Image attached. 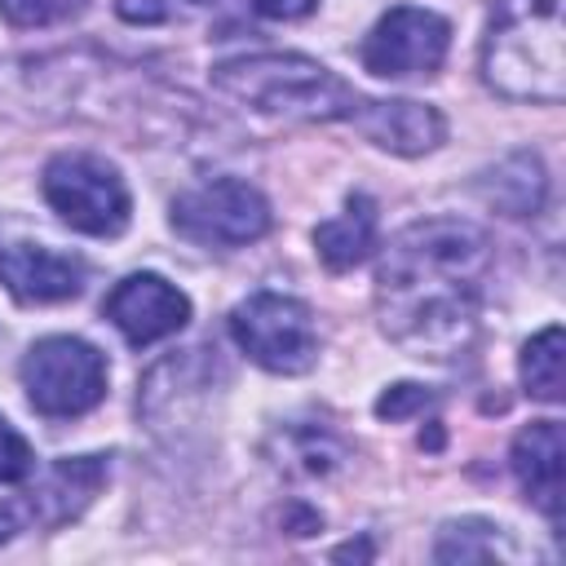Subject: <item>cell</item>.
<instances>
[{
	"label": "cell",
	"mask_w": 566,
	"mask_h": 566,
	"mask_svg": "<svg viewBox=\"0 0 566 566\" xmlns=\"http://www.w3.org/2000/svg\"><path fill=\"white\" fill-rule=\"evenodd\" d=\"M88 9V0H0V18L9 27H57Z\"/></svg>",
	"instance_id": "cell-19"
},
{
	"label": "cell",
	"mask_w": 566,
	"mask_h": 566,
	"mask_svg": "<svg viewBox=\"0 0 566 566\" xmlns=\"http://www.w3.org/2000/svg\"><path fill=\"white\" fill-rule=\"evenodd\" d=\"M367 142H376L380 150H394V155H424L433 150L442 137H447V124L433 106L424 102H407V97H394V102H371L363 97V106L354 111L349 119Z\"/></svg>",
	"instance_id": "cell-12"
},
{
	"label": "cell",
	"mask_w": 566,
	"mask_h": 566,
	"mask_svg": "<svg viewBox=\"0 0 566 566\" xmlns=\"http://www.w3.org/2000/svg\"><path fill=\"white\" fill-rule=\"evenodd\" d=\"M491 239L460 217H429L398 230L376 270V314L385 336L411 358L451 363L469 354L482 314Z\"/></svg>",
	"instance_id": "cell-1"
},
{
	"label": "cell",
	"mask_w": 566,
	"mask_h": 566,
	"mask_svg": "<svg viewBox=\"0 0 566 566\" xmlns=\"http://www.w3.org/2000/svg\"><path fill=\"white\" fill-rule=\"evenodd\" d=\"M172 230L199 248H243L270 230V203L256 186L217 177L172 199Z\"/></svg>",
	"instance_id": "cell-7"
},
{
	"label": "cell",
	"mask_w": 566,
	"mask_h": 566,
	"mask_svg": "<svg viewBox=\"0 0 566 566\" xmlns=\"http://www.w3.org/2000/svg\"><path fill=\"white\" fill-rule=\"evenodd\" d=\"M102 482H106L102 455L53 460L44 469V478L35 482V491H31V517L40 526H62V522H71V517H80L88 509V500L102 491Z\"/></svg>",
	"instance_id": "cell-13"
},
{
	"label": "cell",
	"mask_w": 566,
	"mask_h": 566,
	"mask_svg": "<svg viewBox=\"0 0 566 566\" xmlns=\"http://www.w3.org/2000/svg\"><path fill=\"white\" fill-rule=\"evenodd\" d=\"M566 447H562V424L557 420H531L513 438V473L526 491V500L557 526L562 522V500H566Z\"/></svg>",
	"instance_id": "cell-11"
},
{
	"label": "cell",
	"mask_w": 566,
	"mask_h": 566,
	"mask_svg": "<svg viewBox=\"0 0 566 566\" xmlns=\"http://www.w3.org/2000/svg\"><path fill=\"white\" fill-rule=\"evenodd\" d=\"M482 80L509 102L557 106L566 97L562 0H495L482 40Z\"/></svg>",
	"instance_id": "cell-2"
},
{
	"label": "cell",
	"mask_w": 566,
	"mask_h": 566,
	"mask_svg": "<svg viewBox=\"0 0 566 566\" xmlns=\"http://www.w3.org/2000/svg\"><path fill=\"white\" fill-rule=\"evenodd\" d=\"M40 186H44L49 208L80 234L115 239L128 226V212H133L128 186L115 172V164H106L102 155H84V150L57 155L49 159Z\"/></svg>",
	"instance_id": "cell-5"
},
{
	"label": "cell",
	"mask_w": 566,
	"mask_h": 566,
	"mask_svg": "<svg viewBox=\"0 0 566 566\" xmlns=\"http://www.w3.org/2000/svg\"><path fill=\"white\" fill-rule=\"evenodd\" d=\"M27 402L49 420H71L106 398V358L80 336H44L22 358Z\"/></svg>",
	"instance_id": "cell-4"
},
{
	"label": "cell",
	"mask_w": 566,
	"mask_h": 566,
	"mask_svg": "<svg viewBox=\"0 0 566 566\" xmlns=\"http://www.w3.org/2000/svg\"><path fill=\"white\" fill-rule=\"evenodd\" d=\"M230 336L234 345L274 376L310 371L318 358V332L305 301L283 292H252L230 310Z\"/></svg>",
	"instance_id": "cell-6"
},
{
	"label": "cell",
	"mask_w": 566,
	"mask_h": 566,
	"mask_svg": "<svg viewBox=\"0 0 566 566\" xmlns=\"http://www.w3.org/2000/svg\"><path fill=\"white\" fill-rule=\"evenodd\" d=\"M314 248L327 270H354L376 248V203L367 195H349L340 217L314 226Z\"/></svg>",
	"instance_id": "cell-15"
},
{
	"label": "cell",
	"mask_w": 566,
	"mask_h": 566,
	"mask_svg": "<svg viewBox=\"0 0 566 566\" xmlns=\"http://www.w3.org/2000/svg\"><path fill=\"white\" fill-rule=\"evenodd\" d=\"M420 407H429V394H424L420 385H394L389 394H380L376 416H385V420H402L407 411H420Z\"/></svg>",
	"instance_id": "cell-21"
},
{
	"label": "cell",
	"mask_w": 566,
	"mask_h": 566,
	"mask_svg": "<svg viewBox=\"0 0 566 566\" xmlns=\"http://www.w3.org/2000/svg\"><path fill=\"white\" fill-rule=\"evenodd\" d=\"M115 9H119V18H128V22H164V18L172 13L164 0H115Z\"/></svg>",
	"instance_id": "cell-22"
},
{
	"label": "cell",
	"mask_w": 566,
	"mask_h": 566,
	"mask_svg": "<svg viewBox=\"0 0 566 566\" xmlns=\"http://www.w3.org/2000/svg\"><path fill=\"white\" fill-rule=\"evenodd\" d=\"M482 199L504 212V217H535L539 203H544V190H548V177H544V164L531 155V150H517L509 159H500L491 172H482L478 181Z\"/></svg>",
	"instance_id": "cell-14"
},
{
	"label": "cell",
	"mask_w": 566,
	"mask_h": 566,
	"mask_svg": "<svg viewBox=\"0 0 566 566\" xmlns=\"http://www.w3.org/2000/svg\"><path fill=\"white\" fill-rule=\"evenodd\" d=\"M84 261L66 256L44 243H9L0 252V279L22 305H53L71 301L84 287Z\"/></svg>",
	"instance_id": "cell-10"
},
{
	"label": "cell",
	"mask_w": 566,
	"mask_h": 566,
	"mask_svg": "<svg viewBox=\"0 0 566 566\" xmlns=\"http://www.w3.org/2000/svg\"><path fill=\"white\" fill-rule=\"evenodd\" d=\"M522 385L539 402H557L562 398V327L557 323L526 340V349H522Z\"/></svg>",
	"instance_id": "cell-17"
},
{
	"label": "cell",
	"mask_w": 566,
	"mask_h": 566,
	"mask_svg": "<svg viewBox=\"0 0 566 566\" xmlns=\"http://www.w3.org/2000/svg\"><path fill=\"white\" fill-rule=\"evenodd\" d=\"M447 49H451V22L442 13L398 4L367 31L358 57L380 80H411V75H433Z\"/></svg>",
	"instance_id": "cell-8"
},
{
	"label": "cell",
	"mask_w": 566,
	"mask_h": 566,
	"mask_svg": "<svg viewBox=\"0 0 566 566\" xmlns=\"http://www.w3.org/2000/svg\"><path fill=\"white\" fill-rule=\"evenodd\" d=\"M504 526H491V522H478V517H464V522H451L433 548L438 562H491V557H509V544H504Z\"/></svg>",
	"instance_id": "cell-18"
},
{
	"label": "cell",
	"mask_w": 566,
	"mask_h": 566,
	"mask_svg": "<svg viewBox=\"0 0 566 566\" xmlns=\"http://www.w3.org/2000/svg\"><path fill=\"white\" fill-rule=\"evenodd\" d=\"M345 447L340 438H332L318 424H292L279 433V469L292 478H327L332 469H340Z\"/></svg>",
	"instance_id": "cell-16"
},
{
	"label": "cell",
	"mask_w": 566,
	"mask_h": 566,
	"mask_svg": "<svg viewBox=\"0 0 566 566\" xmlns=\"http://www.w3.org/2000/svg\"><path fill=\"white\" fill-rule=\"evenodd\" d=\"M102 314L119 327V336L128 345L142 349V345H155V340L181 332L190 318V301L181 287H172L159 274H128L111 287Z\"/></svg>",
	"instance_id": "cell-9"
},
{
	"label": "cell",
	"mask_w": 566,
	"mask_h": 566,
	"mask_svg": "<svg viewBox=\"0 0 566 566\" xmlns=\"http://www.w3.org/2000/svg\"><path fill=\"white\" fill-rule=\"evenodd\" d=\"M31 469H35V455H31L27 438L0 416V482H22V478H31Z\"/></svg>",
	"instance_id": "cell-20"
},
{
	"label": "cell",
	"mask_w": 566,
	"mask_h": 566,
	"mask_svg": "<svg viewBox=\"0 0 566 566\" xmlns=\"http://www.w3.org/2000/svg\"><path fill=\"white\" fill-rule=\"evenodd\" d=\"M212 84L261 111V115H279V119H305V124H332V119H354V111L363 106V93L349 88L336 71H327L323 62L305 57V53H252V57H230L221 66H212Z\"/></svg>",
	"instance_id": "cell-3"
},
{
	"label": "cell",
	"mask_w": 566,
	"mask_h": 566,
	"mask_svg": "<svg viewBox=\"0 0 566 566\" xmlns=\"http://www.w3.org/2000/svg\"><path fill=\"white\" fill-rule=\"evenodd\" d=\"M18 522H22V513H18L13 504H0V544H4V539L18 531Z\"/></svg>",
	"instance_id": "cell-24"
},
{
	"label": "cell",
	"mask_w": 566,
	"mask_h": 566,
	"mask_svg": "<svg viewBox=\"0 0 566 566\" xmlns=\"http://www.w3.org/2000/svg\"><path fill=\"white\" fill-rule=\"evenodd\" d=\"M314 4H318V0H252V9H256L261 18H283V22L305 18Z\"/></svg>",
	"instance_id": "cell-23"
}]
</instances>
